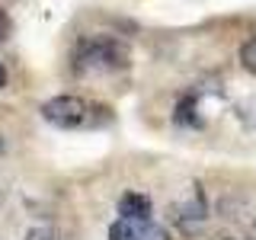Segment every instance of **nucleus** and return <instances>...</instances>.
Instances as JSON below:
<instances>
[{
  "instance_id": "nucleus-8",
  "label": "nucleus",
  "mask_w": 256,
  "mask_h": 240,
  "mask_svg": "<svg viewBox=\"0 0 256 240\" xmlns=\"http://www.w3.org/2000/svg\"><path fill=\"white\" fill-rule=\"evenodd\" d=\"M138 240H170V234H166L160 224L144 221V224H141V230H138Z\"/></svg>"
},
{
  "instance_id": "nucleus-5",
  "label": "nucleus",
  "mask_w": 256,
  "mask_h": 240,
  "mask_svg": "<svg viewBox=\"0 0 256 240\" xmlns=\"http://www.w3.org/2000/svg\"><path fill=\"white\" fill-rule=\"evenodd\" d=\"M141 224H144V221H128V218H118V221L109 228V240H138Z\"/></svg>"
},
{
  "instance_id": "nucleus-9",
  "label": "nucleus",
  "mask_w": 256,
  "mask_h": 240,
  "mask_svg": "<svg viewBox=\"0 0 256 240\" xmlns=\"http://www.w3.org/2000/svg\"><path fill=\"white\" fill-rule=\"evenodd\" d=\"M22 240H58V230L48 228V224H38V228H29Z\"/></svg>"
},
{
  "instance_id": "nucleus-6",
  "label": "nucleus",
  "mask_w": 256,
  "mask_h": 240,
  "mask_svg": "<svg viewBox=\"0 0 256 240\" xmlns=\"http://www.w3.org/2000/svg\"><path fill=\"white\" fill-rule=\"evenodd\" d=\"M234 116L240 118V125L250 128V132H256V100H240L234 106Z\"/></svg>"
},
{
  "instance_id": "nucleus-3",
  "label": "nucleus",
  "mask_w": 256,
  "mask_h": 240,
  "mask_svg": "<svg viewBox=\"0 0 256 240\" xmlns=\"http://www.w3.org/2000/svg\"><path fill=\"white\" fill-rule=\"evenodd\" d=\"M173 122H176V125H182V128H202V125H205L202 112H198V90L186 93L180 102H176V109H173Z\"/></svg>"
},
{
  "instance_id": "nucleus-7",
  "label": "nucleus",
  "mask_w": 256,
  "mask_h": 240,
  "mask_svg": "<svg viewBox=\"0 0 256 240\" xmlns=\"http://www.w3.org/2000/svg\"><path fill=\"white\" fill-rule=\"evenodd\" d=\"M240 64H244V70L256 74V36H253V38H246L244 48H240Z\"/></svg>"
},
{
  "instance_id": "nucleus-10",
  "label": "nucleus",
  "mask_w": 256,
  "mask_h": 240,
  "mask_svg": "<svg viewBox=\"0 0 256 240\" xmlns=\"http://www.w3.org/2000/svg\"><path fill=\"white\" fill-rule=\"evenodd\" d=\"M10 32H13V22H10V16H6V10H0V42H4Z\"/></svg>"
},
{
  "instance_id": "nucleus-11",
  "label": "nucleus",
  "mask_w": 256,
  "mask_h": 240,
  "mask_svg": "<svg viewBox=\"0 0 256 240\" xmlns=\"http://www.w3.org/2000/svg\"><path fill=\"white\" fill-rule=\"evenodd\" d=\"M0 86H6V70H4V64H0Z\"/></svg>"
},
{
  "instance_id": "nucleus-4",
  "label": "nucleus",
  "mask_w": 256,
  "mask_h": 240,
  "mask_svg": "<svg viewBox=\"0 0 256 240\" xmlns=\"http://www.w3.org/2000/svg\"><path fill=\"white\" fill-rule=\"evenodd\" d=\"M118 218L128 221H150V198L144 192H125L118 198Z\"/></svg>"
},
{
  "instance_id": "nucleus-12",
  "label": "nucleus",
  "mask_w": 256,
  "mask_h": 240,
  "mask_svg": "<svg viewBox=\"0 0 256 240\" xmlns=\"http://www.w3.org/2000/svg\"><path fill=\"white\" fill-rule=\"evenodd\" d=\"M0 150H4V138H0Z\"/></svg>"
},
{
  "instance_id": "nucleus-2",
  "label": "nucleus",
  "mask_w": 256,
  "mask_h": 240,
  "mask_svg": "<svg viewBox=\"0 0 256 240\" xmlns=\"http://www.w3.org/2000/svg\"><path fill=\"white\" fill-rule=\"evenodd\" d=\"M42 118L54 128L70 132V128L86 125V118H90V102L80 100V96H52V100L42 102Z\"/></svg>"
},
{
  "instance_id": "nucleus-1",
  "label": "nucleus",
  "mask_w": 256,
  "mask_h": 240,
  "mask_svg": "<svg viewBox=\"0 0 256 240\" xmlns=\"http://www.w3.org/2000/svg\"><path fill=\"white\" fill-rule=\"evenodd\" d=\"M128 68V48L116 38H84L74 48V70L80 74H112Z\"/></svg>"
}]
</instances>
